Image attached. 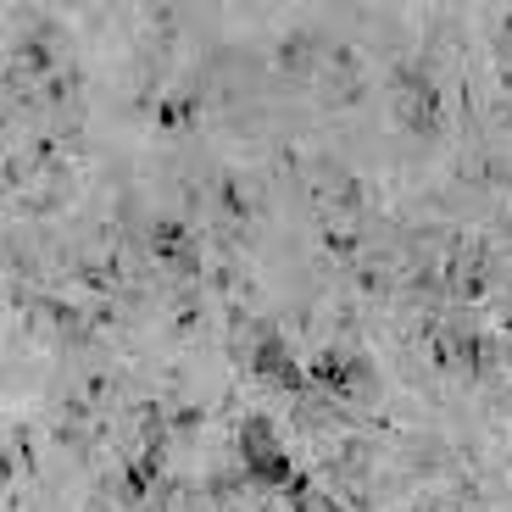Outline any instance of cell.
Returning a JSON list of instances; mask_svg holds the SVG:
<instances>
[{
    "label": "cell",
    "instance_id": "obj_6",
    "mask_svg": "<svg viewBox=\"0 0 512 512\" xmlns=\"http://www.w3.org/2000/svg\"><path fill=\"white\" fill-rule=\"evenodd\" d=\"M451 284H457V295H485V284H490V268H485V256L479 251H468L451 268Z\"/></svg>",
    "mask_w": 512,
    "mask_h": 512
},
{
    "label": "cell",
    "instance_id": "obj_3",
    "mask_svg": "<svg viewBox=\"0 0 512 512\" xmlns=\"http://www.w3.org/2000/svg\"><path fill=\"white\" fill-rule=\"evenodd\" d=\"M256 373L268 384H279V390H307V379H301V368H295L290 346H284L279 334H262L256 340Z\"/></svg>",
    "mask_w": 512,
    "mask_h": 512
},
{
    "label": "cell",
    "instance_id": "obj_5",
    "mask_svg": "<svg viewBox=\"0 0 512 512\" xmlns=\"http://www.w3.org/2000/svg\"><path fill=\"white\" fill-rule=\"evenodd\" d=\"M151 251L162 256V262H173V268H195V240L184 223H156L151 229Z\"/></svg>",
    "mask_w": 512,
    "mask_h": 512
},
{
    "label": "cell",
    "instance_id": "obj_7",
    "mask_svg": "<svg viewBox=\"0 0 512 512\" xmlns=\"http://www.w3.org/2000/svg\"><path fill=\"white\" fill-rule=\"evenodd\" d=\"M290 496H295V512H334V501H329V496H312L307 479H295Z\"/></svg>",
    "mask_w": 512,
    "mask_h": 512
},
{
    "label": "cell",
    "instance_id": "obj_2",
    "mask_svg": "<svg viewBox=\"0 0 512 512\" xmlns=\"http://www.w3.org/2000/svg\"><path fill=\"white\" fill-rule=\"evenodd\" d=\"M312 379H318L329 396H340V401L373 396V368L362 357H351V351H323L318 368H312Z\"/></svg>",
    "mask_w": 512,
    "mask_h": 512
},
{
    "label": "cell",
    "instance_id": "obj_1",
    "mask_svg": "<svg viewBox=\"0 0 512 512\" xmlns=\"http://www.w3.org/2000/svg\"><path fill=\"white\" fill-rule=\"evenodd\" d=\"M240 457H245V468H251L256 485H273V490H290L295 485V462H290V451L279 446V435H273L268 418H245Z\"/></svg>",
    "mask_w": 512,
    "mask_h": 512
},
{
    "label": "cell",
    "instance_id": "obj_4",
    "mask_svg": "<svg viewBox=\"0 0 512 512\" xmlns=\"http://www.w3.org/2000/svg\"><path fill=\"white\" fill-rule=\"evenodd\" d=\"M446 357L457 362L462 373H485L490 368V346H485V334L479 329H446Z\"/></svg>",
    "mask_w": 512,
    "mask_h": 512
},
{
    "label": "cell",
    "instance_id": "obj_8",
    "mask_svg": "<svg viewBox=\"0 0 512 512\" xmlns=\"http://www.w3.org/2000/svg\"><path fill=\"white\" fill-rule=\"evenodd\" d=\"M507 351H512V323H507Z\"/></svg>",
    "mask_w": 512,
    "mask_h": 512
}]
</instances>
